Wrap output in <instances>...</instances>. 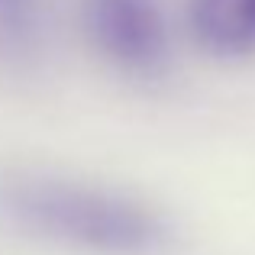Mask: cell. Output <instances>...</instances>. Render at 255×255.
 Returning <instances> with one entry per match:
<instances>
[{
	"label": "cell",
	"instance_id": "cell-4",
	"mask_svg": "<svg viewBox=\"0 0 255 255\" xmlns=\"http://www.w3.org/2000/svg\"><path fill=\"white\" fill-rule=\"evenodd\" d=\"M42 0H0V58L23 62L42 42Z\"/></svg>",
	"mask_w": 255,
	"mask_h": 255
},
{
	"label": "cell",
	"instance_id": "cell-2",
	"mask_svg": "<svg viewBox=\"0 0 255 255\" xmlns=\"http://www.w3.org/2000/svg\"><path fill=\"white\" fill-rule=\"evenodd\" d=\"M81 26L91 49L126 78H162L174 39L162 0H81Z\"/></svg>",
	"mask_w": 255,
	"mask_h": 255
},
{
	"label": "cell",
	"instance_id": "cell-3",
	"mask_svg": "<svg viewBox=\"0 0 255 255\" xmlns=\"http://www.w3.org/2000/svg\"><path fill=\"white\" fill-rule=\"evenodd\" d=\"M191 39L213 58L255 55V0H187Z\"/></svg>",
	"mask_w": 255,
	"mask_h": 255
},
{
	"label": "cell",
	"instance_id": "cell-1",
	"mask_svg": "<svg viewBox=\"0 0 255 255\" xmlns=\"http://www.w3.org/2000/svg\"><path fill=\"white\" fill-rule=\"evenodd\" d=\"M0 223L84 255H162L171 220L139 194L45 171L0 178Z\"/></svg>",
	"mask_w": 255,
	"mask_h": 255
}]
</instances>
